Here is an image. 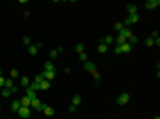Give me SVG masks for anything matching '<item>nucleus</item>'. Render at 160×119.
<instances>
[{
    "instance_id": "27",
    "label": "nucleus",
    "mask_w": 160,
    "mask_h": 119,
    "mask_svg": "<svg viewBox=\"0 0 160 119\" xmlns=\"http://www.w3.org/2000/svg\"><path fill=\"white\" fill-rule=\"evenodd\" d=\"M151 39L155 41V39H158V30H153V32H151V36H150Z\"/></svg>"
},
{
    "instance_id": "7",
    "label": "nucleus",
    "mask_w": 160,
    "mask_h": 119,
    "mask_svg": "<svg viewBox=\"0 0 160 119\" xmlns=\"http://www.w3.org/2000/svg\"><path fill=\"white\" fill-rule=\"evenodd\" d=\"M84 68H85V71H89V73H94V71H96V64H94V62H84Z\"/></svg>"
},
{
    "instance_id": "22",
    "label": "nucleus",
    "mask_w": 160,
    "mask_h": 119,
    "mask_svg": "<svg viewBox=\"0 0 160 119\" xmlns=\"http://www.w3.org/2000/svg\"><path fill=\"white\" fill-rule=\"evenodd\" d=\"M116 43H118V46H121V45H125V43H126V39H125L123 36H118V37H116Z\"/></svg>"
},
{
    "instance_id": "10",
    "label": "nucleus",
    "mask_w": 160,
    "mask_h": 119,
    "mask_svg": "<svg viewBox=\"0 0 160 119\" xmlns=\"http://www.w3.org/2000/svg\"><path fill=\"white\" fill-rule=\"evenodd\" d=\"M43 112H45V116H48V117H52V116L55 114V110L52 109V107H48V105H45V109H43Z\"/></svg>"
},
{
    "instance_id": "23",
    "label": "nucleus",
    "mask_w": 160,
    "mask_h": 119,
    "mask_svg": "<svg viewBox=\"0 0 160 119\" xmlns=\"http://www.w3.org/2000/svg\"><path fill=\"white\" fill-rule=\"evenodd\" d=\"M9 77H11V78H13V80H14V78H18V77H20V73H18V70H11Z\"/></svg>"
},
{
    "instance_id": "18",
    "label": "nucleus",
    "mask_w": 160,
    "mask_h": 119,
    "mask_svg": "<svg viewBox=\"0 0 160 119\" xmlns=\"http://www.w3.org/2000/svg\"><path fill=\"white\" fill-rule=\"evenodd\" d=\"M38 45H30L29 46V55H36V53H38Z\"/></svg>"
},
{
    "instance_id": "28",
    "label": "nucleus",
    "mask_w": 160,
    "mask_h": 119,
    "mask_svg": "<svg viewBox=\"0 0 160 119\" xmlns=\"http://www.w3.org/2000/svg\"><path fill=\"white\" fill-rule=\"evenodd\" d=\"M80 60H82V62H87V53H85V52L80 53Z\"/></svg>"
},
{
    "instance_id": "11",
    "label": "nucleus",
    "mask_w": 160,
    "mask_h": 119,
    "mask_svg": "<svg viewBox=\"0 0 160 119\" xmlns=\"http://www.w3.org/2000/svg\"><path fill=\"white\" fill-rule=\"evenodd\" d=\"M46 89H50V82H48V80L39 82V91H46Z\"/></svg>"
},
{
    "instance_id": "34",
    "label": "nucleus",
    "mask_w": 160,
    "mask_h": 119,
    "mask_svg": "<svg viewBox=\"0 0 160 119\" xmlns=\"http://www.w3.org/2000/svg\"><path fill=\"white\" fill-rule=\"evenodd\" d=\"M114 53H116V55H119V53H121V48H119V46H116V48H114Z\"/></svg>"
},
{
    "instance_id": "5",
    "label": "nucleus",
    "mask_w": 160,
    "mask_h": 119,
    "mask_svg": "<svg viewBox=\"0 0 160 119\" xmlns=\"http://www.w3.org/2000/svg\"><path fill=\"white\" fill-rule=\"evenodd\" d=\"M41 75H43V78L48 80V82H50V80H53L55 77H57V73H55V71H43Z\"/></svg>"
},
{
    "instance_id": "3",
    "label": "nucleus",
    "mask_w": 160,
    "mask_h": 119,
    "mask_svg": "<svg viewBox=\"0 0 160 119\" xmlns=\"http://www.w3.org/2000/svg\"><path fill=\"white\" fill-rule=\"evenodd\" d=\"M158 5H160V0H148V2L144 4L146 9H157Z\"/></svg>"
},
{
    "instance_id": "14",
    "label": "nucleus",
    "mask_w": 160,
    "mask_h": 119,
    "mask_svg": "<svg viewBox=\"0 0 160 119\" xmlns=\"http://www.w3.org/2000/svg\"><path fill=\"white\" fill-rule=\"evenodd\" d=\"M4 87H5V89H13V87H14V80H13V78H5Z\"/></svg>"
},
{
    "instance_id": "38",
    "label": "nucleus",
    "mask_w": 160,
    "mask_h": 119,
    "mask_svg": "<svg viewBox=\"0 0 160 119\" xmlns=\"http://www.w3.org/2000/svg\"><path fill=\"white\" fill-rule=\"evenodd\" d=\"M0 109H2V103H0Z\"/></svg>"
},
{
    "instance_id": "17",
    "label": "nucleus",
    "mask_w": 160,
    "mask_h": 119,
    "mask_svg": "<svg viewBox=\"0 0 160 119\" xmlns=\"http://www.w3.org/2000/svg\"><path fill=\"white\" fill-rule=\"evenodd\" d=\"M21 87H25V89H27V87H29L30 85V80H29V77H21Z\"/></svg>"
},
{
    "instance_id": "32",
    "label": "nucleus",
    "mask_w": 160,
    "mask_h": 119,
    "mask_svg": "<svg viewBox=\"0 0 160 119\" xmlns=\"http://www.w3.org/2000/svg\"><path fill=\"white\" fill-rule=\"evenodd\" d=\"M57 57V50H52L50 52V59H55Z\"/></svg>"
},
{
    "instance_id": "13",
    "label": "nucleus",
    "mask_w": 160,
    "mask_h": 119,
    "mask_svg": "<svg viewBox=\"0 0 160 119\" xmlns=\"http://www.w3.org/2000/svg\"><path fill=\"white\" fill-rule=\"evenodd\" d=\"M25 91H27V94H25L27 98H30V99H36V98H38V96H36V91H32L30 87H27Z\"/></svg>"
},
{
    "instance_id": "36",
    "label": "nucleus",
    "mask_w": 160,
    "mask_h": 119,
    "mask_svg": "<svg viewBox=\"0 0 160 119\" xmlns=\"http://www.w3.org/2000/svg\"><path fill=\"white\" fill-rule=\"evenodd\" d=\"M153 119H160V116H155V117H153Z\"/></svg>"
},
{
    "instance_id": "25",
    "label": "nucleus",
    "mask_w": 160,
    "mask_h": 119,
    "mask_svg": "<svg viewBox=\"0 0 160 119\" xmlns=\"http://www.w3.org/2000/svg\"><path fill=\"white\" fill-rule=\"evenodd\" d=\"M2 96H4V98H9V96H11V91L4 87V89H2Z\"/></svg>"
},
{
    "instance_id": "6",
    "label": "nucleus",
    "mask_w": 160,
    "mask_h": 119,
    "mask_svg": "<svg viewBox=\"0 0 160 119\" xmlns=\"http://www.w3.org/2000/svg\"><path fill=\"white\" fill-rule=\"evenodd\" d=\"M20 109H21V101H20V99H14V101L11 103V110L18 114V110H20Z\"/></svg>"
},
{
    "instance_id": "30",
    "label": "nucleus",
    "mask_w": 160,
    "mask_h": 119,
    "mask_svg": "<svg viewBox=\"0 0 160 119\" xmlns=\"http://www.w3.org/2000/svg\"><path fill=\"white\" fill-rule=\"evenodd\" d=\"M146 46H155V41L151 39V37H148L146 39Z\"/></svg>"
},
{
    "instance_id": "2",
    "label": "nucleus",
    "mask_w": 160,
    "mask_h": 119,
    "mask_svg": "<svg viewBox=\"0 0 160 119\" xmlns=\"http://www.w3.org/2000/svg\"><path fill=\"white\" fill-rule=\"evenodd\" d=\"M30 107H32V109H36V110H43L45 109V103H43V101H41V99H32V103H30Z\"/></svg>"
},
{
    "instance_id": "35",
    "label": "nucleus",
    "mask_w": 160,
    "mask_h": 119,
    "mask_svg": "<svg viewBox=\"0 0 160 119\" xmlns=\"http://www.w3.org/2000/svg\"><path fill=\"white\" fill-rule=\"evenodd\" d=\"M4 84H5V78H4V77H0V87H4Z\"/></svg>"
},
{
    "instance_id": "4",
    "label": "nucleus",
    "mask_w": 160,
    "mask_h": 119,
    "mask_svg": "<svg viewBox=\"0 0 160 119\" xmlns=\"http://www.w3.org/2000/svg\"><path fill=\"white\" fill-rule=\"evenodd\" d=\"M18 116L23 117V119H27L30 116V107H21V109L18 110Z\"/></svg>"
},
{
    "instance_id": "9",
    "label": "nucleus",
    "mask_w": 160,
    "mask_h": 119,
    "mask_svg": "<svg viewBox=\"0 0 160 119\" xmlns=\"http://www.w3.org/2000/svg\"><path fill=\"white\" fill-rule=\"evenodd\" d=\"M126 9H128V14H137V12H139V7H137L135 4H130Z\"/></svg>"
},
{
    "instance_id": "29",
    "label": "nucleus",
    "mask_w": 160,
    "mask_h": 119,
    "mask_svg": "<svg viewBox=\"0 0 160 119\" xmlns=\"http://www.w3.org/2000/svg\"><path fill=\"white\" fill-rule=\"evenodd\" d=\"M93 77H94V80H96V84H100V73H98V71H94V73H93Z\"/></svg>"
},
{
    "instance_id": "12",
    "label": "nucleus",
    "mask_w": 160,
    "mask_h": 119,
    "mask_svg": "<svg viewBox=\"0 0 160 119\" xmlns=\"http://www.w3.org/2000/svg\"><path fill=\"white\" fill-rule=\"evenodd\" d=\"M119 36H123L125 39L128 41V37H130V36H132V30H130V29H123V30H121V32H119Z\"/></svg>"
},
{
    "instance_id": "24",
    "label": "nucleus",
    "mask_w": 160,
    "mask_h": 119,
    "mask_svg": "<svg viewBox=\"0 0 160 119\" xmlns=\"http://www.w3.org/2000/svg\"><path fill=\"white\" fill-rule=\"evenodd\" d=\"M75 50H77V52H78V53H82V52H84V50H85V46H84V45H82V43H78V45H77V46H75Z\"/></svg>"
},
{
    "instance_id": "37",
    "label": "nucleus",
    "mask_w": 160,
    "mask_h": 119,
    "mask_svg": "<svg viewBox=\"0 0 160 119\" xmlns=\"http://www.w3.org/2000/svg\"><path fill=\"white\" fill-rule=\"evenodd\" d=\"M0 77H2V70H0Z\"/></svg>"
},
{
    "instance_id": "19",
    "label": "nucleus",
    "mask_w": 160,
    "mask_h": 119,
    "mask_svg": "<svg viewBox=\"0 0 160 119\" xmlns=\"http://www.w3.org/2000/svg\"><path fill=\"white\" fill-rule=\"evenodd\" d=\"M103 43H105L107 46H110V45L114 43V36H105V37H103Z\"/></svg>"
},
{
    "instance_id": "1",
    "label": "nucleus",
    "mask_w": 160,
    "mask_h": 119,
    "mask_svg": "<svg viewBox=\"0 0 160 119\" xmlns=\"http://www.w3.org/2000/svg\"><path fill=\"white\" fill-rule=\"evenodd\" d=\"M128 101H130V94L128 92H121L118 96V103L119 105H128Z\"/></svg>"
},
{
    "instance_id": "16",
    "label": "nucleus",
    "mask_w": 160,
    "mask_h": 119,
    "mask_svg": "<svg viewBox=\"0 0 160 119\" xmlns=\"http://www.w3.org/2000/svg\"><path fill=\"white\" fill-rule=\"evenodd\" d=\"M20 101H21V107H30V103H32V99L27 98V96H23Z\"/></svg>"
},
{
    "instance_id": "20",
    "label": "nucleus",
    "mask_w": 160,
    "mask_h": 119,
    "mask_svg": "<svg viewBox=\"0 0 160 119\" xmlns=\"http://www.w3.org/2000/svg\"><path fill=\"white\" fill-rule=\"evenodd\" d=\"M43 71H55L53 62H45V70H43Z\"/></svg>"
},
{
    "instance_id": "8",
    "label": "nucleus",
    "mask_w": 160,
    "mask_h": 119,
    "mask_svg": "<svg viewBox=\"0 0 160 119\" xmlns=\"http://www.w3.org/2000/svg\"><path fill=\"white\" fill-rule=\"evenodd\" d=\"M119 48H121V53H130V52H132V46L128 45V41H126L125 45H121Z\"/></svg>"
},
{
    "instance_id": "21",
    "label": "nucleus",
    "mask_w": 160,
    "mask_h": 119,
    "mask_svg": "<svg viewBox=\"0 0 160 119\" xmlns=\"http://www.w3.org/2000/svg\"><path fill=\"white\" fill-rule=\"evenodd\" d=\"M107 50H109V46H107L105 43H100V45H98V52H100V53H105Z\"/></svg>"
},
{
    "instance_id": "15",
    "label": "nucleus",
    "mask_w": 160,
    "mask_h": 119,
    "mask_svg": "<svg viewBox=\"0 0 160 119\" xmlns=\"http://www.w3.org/2000/svg\"><path fill=\"white\" fill-rule=\"evenodd\" d=\"M80 103H82V96H80V94H75V96H73V101H71V105L77 107V105H80Z\"/></svg>"
},
{
    "instance_id": "33",
    "label": "nucleus",
    "mask_w": 160,
    "mask_h": 119,
    "mask_svg": "<svg viewBox=\"0 0 160 119\" xmlns=\"http://www.w3.org/2000/svg\"><path fill=\"white\" fill-rule=\"evenodd\" d=\"M23 43H25V45H29V46H30V37H29V36H25V37H23Z\"/></svg>"
},
{
    "instance_id": "26",
    "label": "nucleus",
    "mask_w": 160,
    "mask_h": 119,
    "mask_svg": "<svg viewBox=\"0 0 160 119\" xmlns=\"http://www.w3.org/2000/svg\"><path fill=\"white\" fill-rule=\"evenodd\" d=\"M43 80H45V78H43V75H41V73L34 77V82H36V84H39V82H43Z\"/></svg>"
},
{
    "instance_id": "31",
    "label": "nucleus",
    "mask_w": 160,
    "mask_h": 119,
    "mask_svg": "<svg viewBox=\"0 0 160 119\" xmlns=\"http://www.w3.org/2000/svg\"><path fill=\"white\" fill-rule=\"evenodd\" d=\"M123 29H125V25H123V23H116V30H118V32H121Z\"/></svg>"
}]
</instances>
